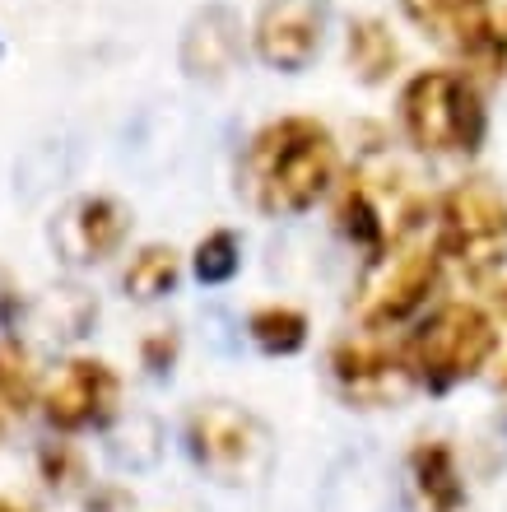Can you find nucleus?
<instances>
[{
  "mask_svg": "<svg viewBox=\"0 0 507 512\" xmlns=\"http://www.w3.org/2000/svg\"><path fill=\"white\" fill-rule=\"evenodd\" d=\"M38 401V378L28 368V350L19 340L0 345V438L24 419V410Z\"/></svg>",
  "mask_w": 507,
  "mask_h": 512,
  "instance_id": "obj_16",
  "label": "nucleus"
},
{
  "mask_svg": "<svg viewBox=\"0 0 507 512\" xmlns=\"http://www.w3.org/2000/svg\"><path fill=\"white\" fill-rule=\"evenodd\" d=\"M489 317H494V359H489V382L498 391H507V284L489 303Z\"/></svg>",
  "mask_w": 507,
  "mask_h": 512,
  "instance_id": "obj_20",
  "label": "nucleus"
},
{
  "mask_svg": "<svg viewBox=\"0 0 507 512\" xmlns=\"http://www.w3.org/2000/svg\"><path fill=\"white\" fill-rule=\"evenodd\" d=\"M321 28H326V14H321L317 0H275L256 19V56L270 70L298 75L317 61Z\"/></svg>",
  "mask_w": 507,
  "mask_h": 512,
  "instance_id": "obj_11",
  "label": "nucleus"
},
{
  "mask_svg": "<svg viewBox=\"0 0 507 512\" xmlns=\"http://www.w3.org/2000/svg\"><path fill=\"white\" fill-rule=\"evenodd\" d=\"M349 75L363 84H387L401 70V42L382 19H354L345 33Z\"/></svg>",
  "mask_w": 507,
  "mask_h": 512,
  "instance_id": "obj_15",
  "label": "nucleus"
},
{
  "mask_svg": "<svg viewBox=\"0 0 507 512\" xmlns=\"http://www.w3.org/2000/svg\"><path fill=\"white\" fill-rule=\"evenodd\" d=\"M410 382L424 391H452L489 368L494 359V317L480 303H442L410 326L401 340Z\"/></svg>",
  "mask_w": 507,
  "mask_h": 512,
  "instance_id": "obj_5",
  "label": "nucleus"
},
{
  "mask_svg": "<svg viewBox=\"0 0 507 512\" xmlns=\"http://www.w3.org/2000/svg\"><path fill=\"white\" fill-rule=\"evenodd\" d=\"M126 233H131V215H126V205L112 201V196H80V201H70L61 210V219L52 224V243L61 247L66 261H107V256H117L121 243H126Z\"/></svg>",
  "mask_w": 507,
  "mask_h": 512,
  "instance_id": "obj_12",
  "label": "nucleus"
},
{
  "mask_svg": "<svg viewBox=\"0 0 507 512\" xmlns=\"http://www.w3.org/2000/svg\"><path fill=\"white\" fill-rule=\"evenodd\" d=\"M0 512H33L28 503H19V499H0Z\"/></svg>",
  "mask_w": 507,
  "mask_h": 512,
  "instance_id": "obj_22",
  "label": "nucleus"
},
{
  "mask_svg": "<svg viewBox=\"0 0 507 512\" xmlns=\"http://www.w3.org/2000/svg\"><path fill=\"white\" fill-rule=\"evenodd\" d=\"M10 331H14V294L0 284V345H5V340H14Z\"/></svg>",
  "mask_w": 507,
  "mask_h": 512,
  "instance_id": "obj_21",
  "label": "nucleus"
},
{
  "mask_svg": "<svg viewBox=\"0 0 507 512\" xmlns=\"http://www.w3.org/2000/svg\"><path fill=\"white\" fill-rule=\"evenodd\" d=\"M433 201L391 159H363L335 187V229L368 256L428 229Z\"/></svg>",
  "mask_w": 507,
  "mask_h": 512,
  "instance_id": "obj_3",
  "label": "nucleus"
},
{
  "mask_svg": "<svg viewBox=\"0 0 507 512\" xmlns=\"http://www.w3.org/2000/svg\"><path fill=\"white\" fill-rule=\"evenodd\" d=\"M177 275H182V266H177V252L173 247H140V252L131 256V266H126V275H121V284H126V294L140 298V303H154V298L173 294Z\"/></svg>",
  "mask_w": 507,
  "mask_h": 512,
  "instance_id": "obj_17",
  "label": "nucleus"
},
{
  "mask_svg": "<svg viewBox=\"0 0 507 512\" xmlns=\"http://www.w3.org/2000/svg\"><path fill=\"white\" fill-rule=\"evenodd\" d=\"M401 135L428 159H461L475 154L489 135V108H484L480 80L456 66H433L410 75L396 103Z\"/></svg>",
  "mask_w": 507,
  "mask_h": 512,
  "instance_id": "obj_2",
  "label": "nucleus"
},
{
  "mask_svg": "<svg viewBox=\"0 0 507 512\" xmlns=\"http://www.w3.org/2000/svg\"><path fill=\"white\" fill-rule=\"evenodd\" d=\"M331 378L340 387V396L354 405H396L405 391L414 387L410 368H405L401 340L391 345L382 331H359V336H345L331 350Z\"/></svg>",
  "mask_w": 507,
  "mask_h": 512,
  "instance_id": "obj_10",
  "label": "nucleus"
},
{
  "mask_svg": "<svg viewBox=\"0 0 507 512\" xmlns=\"http://www.w3.org/2000/svg\"><path fill=\"white\" fill-rule=\"evenodd\" d=\"M247 331L266 354H298L307 345V317L289 303H266L247 317Z\"/></svg>",
  "mask_w": 507,
  "mask_h": 512,
  "instance_id": "obj_18",
  "label": "nucleus"
},
{
  "mask_svg": "<svg viewBox=\"0 0 507 512\" xmlns=\"http://www.w3.org/2000/svg\"><path fill=\"white\" fill-rule=\"evenodd\" d=\"M242 56V19L224 5H210L191 19L187 38H182V70L196 80H219L238 66Z\"/></svg>",
  "mask_w": 507,
  "mask_h": 512,
  "instance_id": "obj_13",
  "label": "nucleus"
},
{
  "mask_svg": "<svg viewBox=\"0 0 507 512\" xmlns=\"http://www.w3.org/2000/svg\"><path fill=\"white\" fill-rule=\"evenodd\" d=\"M340 149L326 122L317 117H275L247 140L238 187L270 219L307 215L335 187Z\"/></svg>",
  "mask_w": 507,
  "mask_h": 512,
  "instance_id": "obj_1",
  "label": "nucleus"
},
{
  "mask_svg": "<svg viewBox=\"0 0 507 512\" xmlns=\"http://www.w3.org/2000/svg\"><path fill=\"white\" fill-rule=\"evenodd\" d=\"M401 10L424 38L456 56V70L475 80L507 75V28L489 0H401Z\"/></svg>",
  "mask_w": 507,
  "mask_h": 512,
  "instance_id": "obj_7",
  "label": "nucleus"
},
{
  "mask_svg": "<svg viewBox=\"0 0 507 512\" xmlns=\"http://www.w3.org/2000/svg\"><path fill=\"white\" fill-rule=\"evenodd\" d=\"M187 447L196 466L224 485H247L270 466L266 424L233 401H205L187 419Z\"/></svg>",
  "mask_w": 507,
  "mask_h": 512,
  "instance_id": "obj_8",
  "label": "nucleus"
},
{
  "mask_svg": "<svg viewBox=\"0 0 507 512\" xmlns=\"http://www.w3.org/2000/svg\"><path fill=\"white\" fill-rule=\"evenodd\" d=\"M428 238L456 280H489L507 266V191L489 177H461L433 201Z\"/></svg>",
  "mask_w": 507,
  "mask_h": 512,
  "instance_id": "obj_4",
  "label": "nucleus"
},
{
  "mask_svg": "<svg viewBox=\"0 0 507 512\" xmlns=\"http://www.w3.org/2000/svg\"><path fill=\"white\" fill-rule=\"evenodd\" d=\"M442 275H447V266L433 252L428 229L414 233L405 243L368 256V270H363L359 294H354V317L363 331H396L428 308Z\"/></svg>",
  "mask_w": 507,
  "mask_h": 512,
  "instance_id": "obj_6",
  "label": "nucleus"
},
{
  "mask_svg": "<svg viewBox=\"0 0 507 512\" xmlns=\"http://www.w3.org/2000/svg\"><path fill=\"white\" fill-rule=\"evenodd\" d=\"M42 419L56 433H89L103 429L121 405V378L103 359H66L38 396Z\"/></svg>",
  "mask_w": 507,
  "mask_h": 512,
  "instance_id": "obj_9",
  "label": "nucleus"
},
{
  "mask_svg": "<svg viewBox=\"0 0 507 512\" xmlns=\"http://www.w3.org/2000/svg\"><path fill=\"white\" fill-rule=\"evenodd\" d=\"M489 5H494V14H498V24L507 28V0H489Z\"/></svg>",
  "mask_w": 507,
  "mask_h": 512,
  "instance_id": "obj_23",
  "label": "nucleus"
},
{
  "mask_svg": "<svg viewBox=\"0 0 507 512\" xmlns=\"http://www.w3.org/2000/svg\"><path fill=\"white\" fill-rule=\"evenodd\" d=\"M191 266H196V280H205V284H228L233 275H238V266H242L238 238H233L228 229L205 233L201 243H196V256H191Z\"/></svg>",
  "mask_w": 507,
  "mask_h": 512,
  "instance_id": "obj_19",
  "label": "nucleus"
},
{
  "mask_svg": "<svg viewBox=\"0 0 507 512\" xmlns=\"http://www.w3.org/2000/svg\"><path fill=\"white\" fill-rule=\"evenodd\" d=\"M410 489L419 512H461L466 508V480L456 466V452L447 443H419L410 452Z\"/></svg>",
  "mask_w": 507,
  "mask_h": 512,
  "instance_id": "obj_14",
  "label": "nucleus"
}]
</instances>
